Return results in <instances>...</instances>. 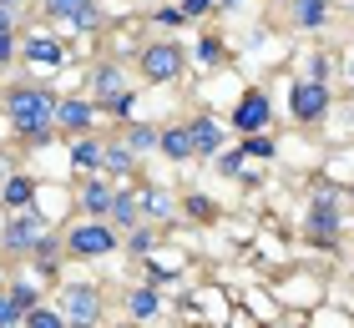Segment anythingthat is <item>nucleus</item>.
Wrapping results in <instances>:
<instances>
[{
    "instance_id": "ea45409f",
    "label": "nucleus",
    "mask_w": 354,
    "mask_h": 328,
    "mask_svg": "<svg viewBox=\"0 0 354 328\" xmlns=\"http://www.w3.org/2000/svg\"><path fill=\"white\" fill-rule=\"evenodd\" d=\"M0 6H6V10H15V15H21V21H26V10L36 6V0H0Z\"/></svg>"
},
{
    "instance_id": "aec40b11",
    "label": "nucleus",
    "mask_w": 354,
    "mask_h": 328,
    "mask_svg": "<svg viewBox=\"0 0 354 328\" xmlns=\"http://www.w3.org/2000/svg\"><path fill=\"white\" fill-rule=\"evenodd\" d=\"M106 162V131L96 126L86 137H66V172L71 177H86V172H102Z\"/></svg>"
},
{
    "instance_id": "5701e85b",
    "label": "nucleus",
    "mask_w": 354,
    "mask_h": 328,
    "mask_svg": "<svg viewBox=\"0 0 354 328\" xmlns=\"http://www.w3.org/2000/svg\"><path fill=\"white\" fill-rule=\"evenodd\" d=\"M162 242H167V227H162V222H147V218H142L137 227H127V233H122V258L137 268V262H142V258H152L157 248H162Z\"/></svg>"
},
{
    "instance_id": "bb28decb",
    "label": "nucleus",
    "mask_w": 354,
    "mask_h": 328,
    "mask_svg": "<svg viewBox=\"0 0 354 328\" xmlns=\"http://www.w3.org/2000/svg\"><path fill=\"white\" fill-rule=\"evenodd\" d=\"M339 71H344V56L334 51V46H324V41L304 46V56H299V76H314V81H334Z\"/></svg>"
},
{
    "instance_id": "412c9836",
    "label": "nucleus",
    "mask_w": 354,
    "mask_h": 328,
    "mask_svg": "<svg viewBox=\"0 0 354 328\" xmlns=\"http://www.w3.org/2000/svg\"><path fill=\"white\" fill-rule=\"evenodd\" d=\"M157 157H162L167 167H192V162H198V146H192L187 117H177V122H162V146H157Z\"/></svg>"
},
{
    "instance_id": "e433bc0d",
    "label": "nucleus",
    "mask_w": 354,
    "mask_h": 328,
    "mask_svg": "<svg viewBox=\"0 0 354 328\" xmlns=\"http://www.w3.org/2000/svg\"><path fill=\"white\" fill-rule=\"evenodd\" d=\"M218 15H248V0H218Z\"/></svg>"
},
{
    "instance_id": "a19ab883",
    "label": "nucleus",
    "mask_w": 354,
    "mask_h": 328,
    "mask_svg": "<svg viewBox=\"0 0 354 328\" xmlns=\"http://www.w3.org/2000/svg\"><path fill=\"white\" fill-rule=\"evenodd\" d=\"M6 278H10V262H6V258H0V288H6Z\"/></svg>"
},
{
    "instance_id": "20e7f679",
    "label": "nucleus",
    "mask_w": 354,
    "mask_h": 328,
    "mask_svg": "<svg viewBox=\"0 0 354 328\" xmlns=\"http://www.w3.org/2000/svg\"><path fill=\"white\" fill-rule=\"evenodd\" d=\"M51 218H46L41 207H15V212H0V258L10 262H30V253H36V242L51 233Z\"/></svg>"
},
{
    "instance_id": "7ed1b4c3",
    "label": "nucleus",
    "mask_w": 354,
    "mask_h": 328,
    "mask_svg": "<svg viewBox=\"0 0 354 328\" xmlns=\"http://www.w3.org/2000/svg\"><path fill=\"white\" fill-rule=\"evenodd\" d=\"M187 71H192V51H187L177 36H162V30H157L152 41H142V51L132 56V76H137L147 91L183 86Z\"/></svg>"
},
{
    "instance_id": "79ce46f5",
    "label": "nucleus",
    "mask_w": 354,
    "mask_h": 328,
    "mask_svg": "<svg viewBox=\"0 0 354 328\" xmlns=\"http://www.w3.org/2000/svg\"><path fill=\"white\" fill-rule=\"evenodd\" d=\"M132 6H137V10H147V6H157V0H132Z\"/></svg>"
},
{
    "instance_id": "7c9ffc66",
    "label": "nucleus",
    "mask_w": 354,
    "mask_h": 328,
    "mask_svg": "<svg viewBox=\"0 0 354 328\" xmlns=\"http://www.w3.org/2000/svg\"><path fill=\"white\" fill-rule=\"evenodd\" d=\"M142 91H147V86L137 81V86H127L122 96H111V102H102V117H111V126L132 122V117H137V96H142Z\"/></svg>"
},
{
    "instance_id": "b1692460",
    "label": "nucleus",
    "mask_w": 354,
    "mask_h": 328,
    "mask_svg": "<svg viewBox=\"0 0 354 328\" xmlns=\"http://www.w3.org/2000/svg\"><path fill=\"white\" fill-rule=\"evenodd\" d=\"M36 197H41V177H36V172H26V167H15L6 182H0V212L36 207Z\"/></svg>"
},
{
    "instance_id": "6e6552de",
    "label": "nucleus",
    "mask_w": 354,
    "mask_h": 328,
    "mask_svg": "<svg viewBox=\"0 0 354 328\" xmlns=\"http://www.w3.org/2000/svg\"><path fill=\"white\" fill-rule=\"evenodd\" d=\"M21 66L30 76H51V71H66L71 66V46L56 36V30H46V26H30L21 30Z\"/></svg>"
},
{
    "instance_id": "9b49d317",
    "label": "nucleus",
    "mask_w": 354,
    "mask_h": 328,
    "mask_svg": "<svg viewBox=\"0 0 354 328\" xmlns=\"http://www.w3.org/2000/svg\"><path fill=\"white\" fill-rule=\"evenodd\" d=\"M268 288H273V298H279L283 308H294V313H314L319 303H324V278L319 273H279V278H268Z\"/></svg>"
},
{
    "instance_id": "ddd939ff",
    "label": "nucleus",
    "mask_w": 354,
    "mask_h": 328,
    "mask_svg": "<svg viewBox=\"0 0 354 328\" xmlns=\"http://www.w3.org/2000/svg\"><path fill=\"white\" fill-rule=\"evenodd\" d=\"M137 273H142V283L167 288L172 278H192V253H187V248H177V242L167 238L152 258H142V262H137Z\"/></svg>"
},
{
    "instance_id": "2f4dec72",
    "label": "nucleus",
    "mask_w": 354,
    "mask_h": 328,
    "mask_svg": "<svg viewBox=\"0 0 354 328\" xmlns=\"http://www.w3.org/2000/svg\"><path fill=\"white\" fill-rule=\"evenodd\" d=\"M248 253H268V258H273V268H288V258H294L288 238L279 242V233H259V238H248Z\"/></svg>"
},
{
    "instance_id": "c9c22d12",
    "label": "nucleus",
    "mask_w": 354,
    "mask_h": 328,
    "mask_svg": "<svg viewBox=\"0 0 354 328\" xmlns=\"http://www.w3.org/2000/svg\"><path fill=\"white\" fill-rule=\"evenodd\" d=\"M26 323V308L10 298V288H0V328H21Z\"/></svg>"
},
{
    "instance_id": "a878e982",
    "label": "nucleus",
    "mask_w": 354,
    "mask_h": 328,
    "mask_svg": "<svg viewBox=\"0 0 354 328\" xmlns=\"http://www.w3.org/2000/svg\"><path fill=\"white\" fill-rule=\"evenodd\" d=\"M102 172L111 177V182H132V177L142 172V157H137L132 146L117 137V126L106 131V162H102Z\"/></svg>"
},
{
    "instance_id": "473e14b6",
    "label": "nucleus",
    "mask_w": 354,
    "mask_h": 328,
    "mask_svg": "<svg viewBox=\"0 0 354 328\" xmlns=\"http://www.w3.org/2000/svg\"><path fill=\"white\" fill-rule=\"evenodd\" d=\"M21 328H66V313L56 308V298H46L36 308H26V323Z\"/></svg>"
},
{
    "instance_id": "4468645a",
    "label": "nucleus",
    "mask_w": 354,
    "mask_h": 328,
    "mask_svg": "<svg viewBox=\"0 0 354 328\" xmlns=\"http://www.w3.org/2000/svg\"><path fill=\"white\" fill-rule=\"evenodd\" d=\"M127 86H132V76H127V61L122 56L102 51V56L86 61V91L96 96V102H111V96H122Z\"/></svg>"
},
{
    "instance_id": "f3484780",
    "label": "nucleus",
    "mask_w": 354,
    "mask_h": 328,
    "mask_svg": "<svg viewBox=\"0 0 354 328\" xmlns=\"http://www.w3.org/2000/svg\"><path fill=\"white\" fill-rule=\"evenodd\" d=\"M187 131L192 146H198V162H213L223 146H228V117H213V111H187Z\"/></svg>"
},
{
    "instance_id": "dca6fc26",
    "label": "nucleus",
    "mask_w": 354,
    "mask_h": 328,
    "mask_svg": "<svg viewBox=\"0 0 354 328\" xmlns=\"http://www.w3.org/2000/svg\"><path fill=\"white\" fill-rule=\"evenodd\" d=\"M334 15H339L334 0H283V26L299 30V36H319V30H329Z\"/></svg>"
},
{
    "instance_id": "72a5a7b5",
    "label": "nucleus",
    "mask_w": 354,
    "mask_h": 328,
    "mask_svg": "<svg viewBox=\"0 0 354 328\" xmlns=\"http://www.w3.org/2000/svg\"><path fill=\"white\" fill-rule=\"evenodd\" d=\"M183 6V15L192 26H207V21H218V0H177Z\"/></svg>"
},
{
    "instance_id": "f257e3e1",
    "label": "nucleus",
    "mask_w": 354,
    "mask_h": 328,
    "mask_svg": "<svg viewBox=\"0 0 354 328\" xmlns=\"http://www.w3.org/2000/svg\"><path fill=\"white\" fill-rule=\"evenodd\" d=\"M56 106H61V91L41 76H15L6 91H0V117H6V131L15 142V152H41L51 146L61 131H56Z\"/></svg>"
},
{
    "instance_id": "4be33fe9",
    "label": "nucleus",
    "mask_w": 354,
    "mask_h": 328,
    "mask_svg": "<svg viewBox=\"0 0 354 328\" xmlns=\"http://www.w3.org/2000/svg\"><path fill=\"white\" fill-rule=\"evenodd\" d=\"M192 61L207 66V71H228V66H233L228 36H223V30H213V26H198V36H192Z\"/></svg>"
},
{
    "instance_id": "423d86ee",
    "label": "nucleus",
    "mask_w": 354,
    "mask_h": 328,
    "mask_svg": "<svg viewBox=\"0 0 354 328\" xmlns=\"http://www.w3.org/2000/svg\"><path fill=\"white\" fill-rule=\"evenodd\" d=\"M56 308L66 313V328H96L106 323V288L96 278H61L56 283Z\"/></svg>"
},
{
    "instance_id": "9d476101",
    "label": "nucleus",
    "mask_w": 354,
    "mask_h": 328,
    "mask_svg": "<svg viewBox=\"0 0 354 328\" xmlns=\"http://www.w3.org/2000/svg\"><path fill=\"white\" fill-rule=\"evenodd\" d=\"M273 96L263 81H253V86H243L233 96V106H228V126H233V137H248V131H268L273 126Z\"/></svg>"
},
{
    "instance_id": "0eeeda50",
    "label": "nucleus",
    "mask_w": 354,
    "mask_h": 328,
    "mask_svg": "<svg viewBox=\"0 0 354 328\" xmlns=\"http://www.w3.org/2000/svg\"><path fill=\"white\" fill-rule=\"evenodd\" d=\"M334 102H339V91H334V81H314V76H299L288 81V122L299 131H319L329 122Z\"/></svg>"
},
{
    "instance_id": "c756f323",
    "label": "nucleus",
    "mask_w": 354,
    "mask_h": 328,
    "mask_svg": "<svg viewBox=\"0 0 354 328\" xmlns=\"http://www.w3.org/2000/svg\"><path fill=\"white\" fill-rule=\"evenodd\" d=\"M183 222H192V227H218V222H223V207H218L207 192L187 187V192H183Z\"/></svg>"
},
{
    "instance_id": "f03ea898",
    "label": "nucleus",
    "mask_w": 354,
    "mask_h": 328,
    "mask_svg": "<svg viewBox=\"0 0 354 328\" xmlns=\"http://www.w3.org/2000/svg\"><path fill=\"white\" fill-rule=\"evenodd\" d=\"M349 192L329 177H319L304 197V222H299V238L309 242L314 253H339L344 238H349Z\"/></svg>"
},
{
    "instance_id": "c85d7f7f",
    "label": "nucleus",
    "mask_w": 354,
    "mask_h": 328,
    "mask_svg": "<svg viewBox=\"0 0 354 328\" xmlns=\"http://www.w3.org/2000/svg\"><path fill=\"white\" fill-rule=\"evenodd\" d=\"M142 26L147 30H167V36H177V30H192V21L183 15V6L177 0H157V6L142 10Z\"/></svg>"
},
{
    "instance_id": "58836bf2",
    "label": "nucleus",
    "mask_w": 354,
    "mask_h": 328,
    "mask_svg": "<svg viewBox=\"0 0 354 328\" xmlns=\"http://www.w3.org/2000/svg\"><path fill=\"white\" fill-rule=\"evenodd\" d=\"M0 30H21V15H15V10H6V6H0Z\"/></svg>"
},
{
    "instance_id": "4c0bfd02",
    "label": "nucleus",
    "mask_w": 354,
    "mask_h": 328,
    "mask_svg": "<svg viewBox=\"0 0 354 328\" xmlns=\"http://www.w3.org/2000/svg\"><path fill=\"white\" fill-rule=\"evenodd\" d=\"M15 167H21V162H15V152H0V182H6Z\"/></svg>"
},
{
    "instance_id": "cd10ccee",
    "label": "nucleus",
    "mask_w": 354,
    "mask_h": 328,
    "mask_svg": "<svg viewBox=\"0 0 354 328\" xmlns=\"http://www.w3.org/2000/svg\"><path fill=\"white\" fill-rule=\"evenodd\" d=\"M238 152H243L248 162H259V167H273V162L283 157V142H279V131H248V137H238Z\"/></svg>"
},
{
    "instance_id": "a211bd4d",
    "label": "nucleus",
    "mask_w": 354,
    "mask_h": 328,
    "mask_svg": "<svg viewBox=\"0 0 354 328\" xmlns=\"http://www.w3.org/2000/svg\"><path fill=\"white\" fill-rule=\"evenodd\" d=\"M71 192H76V212H86V218H106L111 197H117V182H111L106 172H86V177H71Z\"/></svg>"
},
{
    "instance_id": "393cba45",
    "label": "nucleus",
    "mask_w": 354,
    "mask_h": 328,
    "mask_svg": "<svg viewBox=\"0 0 354 328\" xmlns=\"http://www.w3.org/2000/svg\"><path fill=\"white\" fill-rule=\"evenodd\" d=\"M117 137L132 146L142 162H147V157H157V146H162V122H152V117H132V122H122V126H117Z\"/></svg>"
},
{
    "instance_id": "37998d69",
    "label": "nucleus",
    "mask_w": 354,
    "mask_h": 328,
    "mask_svg": "<svg viewBox=\"0 0 354 328\" xmlns=\"http://www.w3.org/2000/svg\"><path fill=\"white\" fill-rule=\"evenodd\" d=\"M344 192H349V207H354V182H349V187H344Z\"/></svg>"
},
{
    "instance_id": "1a4fd4ad",
    "label": "nucleus",
    "mask_w": 354,
    "mask_h": 328,
    "mask_svg": "<svg viewBox=\"0 0 354 328\" xmlns=\"http://www.w3.org/2000/svg\"><path fill=\"white\" fill-rule=\"evenodd\" d=\"M36 15L46 26H71L82 36H106L102 0H36Z\"/></svg>"
},
{
    "instance_id": "2eb2a0df",
    "label": "nucleus",
    "mask_w": 354,
    "mask_h": 328,
    "mask_svg": "<svg viewBox=\"0 0 354 328\" xmlns=\"http://www.w3.org/2000/svg\"><path fill=\"white\" fill-rule=\"evenodd\" d=\"M96 117H102V102L91 91H71L56 106V131L61 137H86V131H96Z\"/></svg>"
},
{
    "instance_id": "6ab92c4d",
    "label": "nucleus",
    "mask_w": 354,
    "mask_h": 328,
    "mask_svg": "<svg viewBox=\"0 0 354 328\" xmlns=\"http://www.w3.org/2000/svg\"><path fill=\"white\" fill-rule=\"evenodd\" d=\"M137 192H142V218H147V222H162V227H177V222H183V192H177V187L137 182Z\"/></svg>"
},
{
    "instance_id": "f8f14e48",
    "label": "nucleus",
    "mask_w": 354,
    "mask_h": 328,
    "mask_svg": "<svg viewBox=\"0 0 354 328\" xmlns=\"http://www.w3.org/2000/svg\"><path fill=\"white\" fill-rule=\"evenodd\" d=\"M172 313V303H167V288H157V283H127L122 288V318L127 323H162Z\"/></svg>"
},
{
    "instance_id": "f704fd0d",
    "label": "nucleus",
    "mask_w": 354,
    "mask_h": 328,
    "mask_svg": "<svg viewBox=\"0 0 354 328\" xmlns=\"http://www.w3.org/2000/svg\"><path fill=\"white\" fill-rule=\"evenodd\" d=\"M21 66V30H0V71Z\"/></svg>"
},
{
    "instance_id": "39448f33",
    "label": "nucleus",
    "mask_w": 354,
    "mask_h": 328,
    "mask_svg": "<svg viewBox=\"0 0 354 328\" xmlns=\"http://www.w3.org/2000/svg\"><path fill=\"white\" fill-rule=\"evenodd\" d=\"M61 233H66L71 262H106V258L122 253V233H117L106 218H86V212H76Z\"/></svg>"
}]
</instances>
